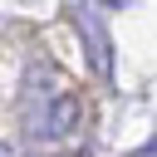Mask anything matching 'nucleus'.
<instances>
[{"instance_id":"f03ea898","label":"nucleus","mask_w":157,"mask_h":157,"mask_svg":"<svg viewBox=\"0 0 157 157\" xmlns=\"http://www.w3.org/2000/svg\"><path fill=\"white\" fill-rule=\"evenodd\" d=\"M0 157H15V147H5V142H0Z\"/></svg>"},{"instance_id":"7ed1b4c3","label":"nucleus","mask_w":157,"mask_h":157,"mask_svg":"<svg viewBox=\"0 0 157 157\" xmlns=\"http://www.w3.org/2000/svg\"><path fill=\"white\" fill-rule=\"evenodd\" d=\"M78 157H88V152H78Z\"/></svg>"},{"instance_id":"f257e3e1","label":"nucleus","mask_w":157,"mask_h":157,"mask_svg":"<svg viewBox=\"0 0 157 157\" xmlns=\"http://www.w3.org/2000/svg\"><path fill=\"white\" fill-rule=\"evenodd\" d=\"M25 98H29V103H25V128H29L34 137H44V142H49V137L74 132V128H78V118H83L78 98H74V93H64V88L54 93V83H49L44 93H34V88H29Z\"/></svg>"}]
</instances>
